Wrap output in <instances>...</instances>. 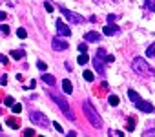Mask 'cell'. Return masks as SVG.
<instances>
[{
  "instance_id": "6da1fadb",
  "label": "cell",
  "mask_w": 155,
  "mask_h": 137,
  "mask_svg": "<svg viewBox=\"0 0 155 137\" xmlns=\"http://www.w3.org/2000/svg\"><path fill=\"white\" fill-rule=\"evenodd\" d=\"M82 110H84V115L88 117V121L91 122V126L102 128V119H100V115L97 113V110L91 106L90 101H84V102H82Z\"/></svg>"
},
{
  "instance_id": "7a4b0ae2",
  "label": "cell",
  "mask_w": 155,
  "mask_h": 137,
  "mask_svg": "<svg viewBox=\"0 0 155 137\" xmlns=\"http://www.w3.org/2000/svg\"><path fill=\"white\" fill-rule=\"evenodd\" d=\"M49 97L57 102V106L60 108V112H62L64 115H66V119H70V121H75V115H73V112H71V108L68 106V102H66V99L62 97L60 93H57L55 90H49Z\"/></svg>"
},
{
  "instance_id": "3957f363",
  "label": "cell",
  "mask_w": 155,
  "mask_h": 137,
  "mask_svg": "<svg viewBox=\"0 0 155 137\" xmlns=\"http://www.w3.org/2000/svg\"><path fill=\"white\" fill-rule=\"evenodd\" d=\"M131 68L135 70V73L142 75V77H153V75H155V70L146 62L144 59H140V57H135V59H133Z\"/></svg>"
},
{
  "instance_id": "277c9868",
  "label": "cell",
  "mask_w": 155,
  "mask_h": 137,
  "mask_svg": "<svg viewBox=\"0 0 155 137\" xmlns=\"http://www.w3.org/2000/svg\"><path fill=\"white\" fill-rule=\"evenodd\" d=\"M60 11H62V15L68 18L70 22H73V24H80V22H84V17H82V15H77V13H73V11L66 9V8H60Z\"/></svg>"
},
{
  "instance_id": "5b68a950",
  "label": "cell",
  "mask_w": 155,
  "mask_h": 137,
  "mask_svg": "<svg viewBox=\"0 0 155 137\" xmlns=\"http://www.w3.org/2000/svg\"><path fill=\"white\" fill-rule=\"evenodd\" d=\"M29 119L35 122V124H40V126H48V124H49V121L46 119L40 112H31V113H29Z\"/></svg>"
},
{
  "instance_id": "8992f818",
  "label": "cell",
  "mask_w": 155,
  "mask_h": 137,
  "mask_svg": "<svg viewBox=\"0 0 155 137\" xmlns=\"http://www.w3.org/2000/svg\"><path fill=\"white\" fill-rule=\"evenodd\" d=\"M57 31H58L60 37H70L71 35V29L62 22V18H57Z\"/></svg>"
},
{
  "instance_id": "52a82bcc",
  "label": "cell",
  "mask_w": 155,
  "mask_h": 137,
  "mask_svg": "<svg viewBox=\"0 0 155 137\" xmlns=\"http://www.w3.org/2000/svg\"><path fill=\"white\" fill-rule=\"evenodd\" d=\"M51 46H53V50H55V51H64V50H68V40H64V38H53L51 40Z\"/></svg>"
},
{
  "instance_id": "ba28073f",
  "label": "cell",
  "mask_w": 155,
  "mask_h": 137,
  "mask_svg": "<svg viewBox=\"0 0 155 137\" xmlns=\"http://www.w3.org/2000/svg\"><path fill=\"white\" fill-rule=\"evenodd\" d=\"M135 108L140 110V112H146V113L153 112V104H152V102H146V101H139L137 104H135Z\"/></svg>"
},
{
  "instance_id": "9c48e42d",
  "label": "cell",
  "mask_w": 155,
  "mask_h": 137,
  "mask_svg": "<svg viewBox=\"0 0 155 137\" xmlns=\"http://www.w3.org/2000/svg\"><path fill=\"white\" fill-rule=\"evenodd\" d=\"M93 66H95L97 73H100V75H104V73H106V70H104V60H102V59L95 57V59H93Z\"/></svg>"
},
{
  "instance_id": "30bf717a",
  "label": "cell",
  "mask_w": 155,
  "mask_h": 137,
  "mask_svg": "<svg viewBox=\"0 0 155 137\" xmlns=\"http://www.w3.org/2000/svg\"><path fill=\"white\" fill-rule=\"evenodd\" d=\"M119 33V26H115V24H108L106 27H104V35H117Z\"/></svg>"
},
{
  "instance_id": "8fae6325",
  "label": "cell",
  "mask_w": 155,
  "mask_h": 137,
  "mask_svg": "<svg viewBox=\"0 0 155 137\" xmlns=\"http://www.w3.org/2000/svg\"><path fill=\"white\" fill-rule=\"evenodd\" d=\"M84 38L88 40V42H97V40L100 38V35H99L97 31H88L86 35H84Z\"/></svg>"
},
{
  "instance_id": "7c38bea8",
  "label": "cell",
  "mask_w": 155,
  "mask_h": 137,
  "mask_svg": "<svg viewBox=\"0 0 155 137\" xmlns=\"http://www.w3.org/2000/svg\"><path fill=\"white\" fill-rule=\"evenodd\" d=\"M42 80L46 82V84L48 86H55V77H53V75H49V73H42Z\"/></svg>"
},
{
  "instance_id": "4fadbf2b",
  "label": "cell",
  "mask_w": 155,
  "mask_h": 137,
  "mask_svg": "<svg viewBox=\"0 0 155 137\" xmlns=\"http://www.w3.org/2000/svg\"><path fill=\"white\" fill-rule=\"evenodd\" d=\"M62 90H64V93H68V95L73 93V86H71V82H70L68 79H64V80H62Z\"/></svg>"
},
{
  "instance_id": "5bb4252c",
  "label": "cell",
  "mask_w": 155,
  "mask_h": 137,
  "mask_svg": "<svg viewBox=\"0 0 155 137\" xmlns=\"http://www.w3.org/2000/svg\"><path fill=\"white\" fill-rule=\"evenodd\" d=\"M128 97H130L133 102H135V104H137L139 101H142V99L139 97V93H137V92H133V90H128Z\"/></svg>"
},
{
  "instance_id": "9a60e30c",
  "label": "cell",
  "mask_w": 155,
  "mask_h": 137,
  "mask_svg": "<svg viewBox=\"0 0 155 137\" xmlns=\"http://www.w3.org/2000/svg\"><path fill=\"white\" fill-rule=\"evenodd\" d=\"M135 130V117H128V132Z\"/></svg>"
},
{
  "instance_id": "2e32d148",
  "label": "cell",
  "mask_w": 155,
  "mask_h": 137,
  "mask_svg": "<svg viewBox=\"0 0 155 137\" xmlns=\"http://www.w3.org/2000/svg\"><path fill=\"white\" fill-rule=\"evenodd\" d=\"M9 55H11L13 59H24V51L22 50H15V51H11Z\"/></svg>"
},
{
  "instance_id": "e0dca14e",
  "label": "cell",
  "mask_w": 155,
  "mask_h": 137,
  "mask_svg": "<svg viewBox=\"0 0 155 137\" xmlns=\"http://www.w3.org/2000/svg\"><path fill=\"white\" fill-rule=\"evenodd\" d=\"M88 60H90V57H88L86 53H80V55H79V59H77V62H79V64H86Z\"/></svg>"
},
{
  "instance_id": "ac0fdd59",
  "label": "cell",
  "mask_w": 155,
  "mask_h": 137,
  "mask_svg": "<svg viewBox=\"0 0 155 137\" xmlns=\"http://www.w3.org/2000/svg\"><path fill=\"white\" fill-rule=\"evenodd\" d=\"M108 102H110L111 106H119V97L117 95H110V97H108Z\"/></svg>"
},
{
  "instance_id": "d6986e66",
  "label": "cell",
  "mask_w": 155,
  "mask_h": 137,
  "mask_svg": "<svg viewBox=\"0 0 155 137\" xmlns=\"http://www.w3.org/2000/svg\"><path fill=\"white\" fill-rule=\"evenodd\" d=\"M84 79H86L88 82H93V79H95V75H93V71L86 70V71H84Z\"/></svg>"
},
{
  "instance_id": "ffe728a7",
  "label": "cell",
  "mask_w": 155,
  "mask_h": 137,
  "mask_svg": "<svg viewBox=\"0 0 155 137\" xmlns=\"http://www.w3.org/2000/svg\"><path fill=\"white\" fill-rule=\"evenodd\" d=\"M17 37L18 38H26V37H28V31H26L24 27H20V29H17Z\"/></svg>"
},
{
  "instance_id": "44dd1931",
  "label": "cell",
  "mask_w": 155,
  "mask_h": 137,
  "mask_svg": "<svg viewBox=\"0 0 155 137\" xmlns=\"http://www.w3.org/2000/svg\"><path fill=\"white\" fill-rule=\"evenodd\" d=\"M4 104L13 108V106H15V99H13V97H6V99H4Z\"/></svg>"
},
{
  "instance_id": "7402d4cb",
  "label": "cell",
  "mask_w": 155,
  "mask_h": 137,
  "mask_svg": "<svg viewBox=\"0 0 155 137\" xmlns=\"http://www.w3.org/2000/svg\"><path fill=\"white\" fill-rule=\"evenodd\" d=\"M146 55H148V57H153V55H155V42L146 50Z\"/></svg>"
},
{
  "instance_id": "603a6c76",
  "label": "cell",
  "mask_w": 155,
  "mask_h": 137,
  "mask_svg": "<svg viewBox=\"0 0 155 137\" xmlns=\"http://www.w3.org/2000/svg\"><path fill=\"white\" fill-rule=\"evenodd\" d=\"M8 126H11V128H18V121L17 119H8Z\"/></svg>"
},
{
  "instance_id": "cb8c5ba5",
  "label": "cell",
  "mask_w": 155,
  "mask_h": 137,
  "mask_svg": "<svg viewBox=\"0 0 155 137\" xmlns=\"http://www.w3.org/2000/svg\"><path fill=\"white\" fill-rule=\"evenodd\" d=\"M97 57H99V59H102V60H104V59L108 57V53H106V51L102 50V48H100V50H97Z\"/></svg>"
},
{
  "instance_id": "d4e9b609",
  "label": "cell",
  "mask_w": 155,
  "mask_h": 137,
  "mask_svg": "<svg viewBox=\"0 0 155 137\" xmlns=\"http://www.w3.org/2000/svg\"><path fill=\"white\" fill-rule=\"evenodd\" d=\"M37 68H38V70H42V71H46V70H48L46 62H42V60H37Z\"/></svg>"
},
{
  "instance_id": "484cf974",
  "label": "cell",
  "mask_w": 155,
  "mask_h": 137,
  "mask_svg": "<svg viewBox=\"0 0 155 137\" xmlns=\"http://www.w3.org/2000/svg\"><path fill=\"white\" fill-rule=\"evenodd\" d=\"M33 135H35V130H31V128L24 130V137H33Z\"/></svg>"
},
{
  "instance_id": "4316f807",
  "label": "cell",
  "mask_w": 155,
  "mask_h": 137,
  "mask_svg": "<svg viewBox=\"0 0 155 137\" xmlns=\"http://www.w3.org/2000/svg\"><path fill=\"white\" fill-rule=\"evenodd\" d=\"M110 135H111V137H124V134L120 132V130H113V132H111Z\"/></svg>"
},
{
  "instance_id": "83f0119b",
  "label": "cell",
  "mask_w": 155,
  "mask_h": 137,
  "mask_svg": "<svg viewBox=\"0 0 155 137\" xmlns=\"http://www.w3.org/2000/svg\"><path fill=\"white\" fill-rule=\"evenodd\" d=\"M11 110H13V113H20V112H22V104H15Z\"/></svg>"
},
{
  "instance_id": "f1b7e54d",
  "label": "cell",
  "mask_w": 155,
  "mask_h": 137,
  "mask_svg": "<svg viewBox=\"0 0 155 137\" xmlns=\"http://www.w3.org/2000/svg\"><path fill=\"white\" fill-rule=\"evenodd\" d=\"M146 6H148L152 11H155V0H146Z\"/></svg>"
},
{
  "instance_id": "f546056e",
  "label": "cell",
  "mask_w": 155,
  "mask_h": 137,
  "mask_svg": "<svg viewBox=\"0 0 155 137\" xmlns=\"http://www.w3.org/2000/svg\"><path fill=\"white\" fill-rule=\"evenodd\" d=\"M113 60H115V57H113V55H108V57L104 59V62H106V64H111Z\"/></svg>"
},
{
  "instance_id": "4dcf8cb0",
  "label": "cell",
  "mask_w": 155,
  "mask_h": 137,
  "mask_svg": "<svg viewBox=\"0 0 155 137\" xmlns=\"http://www.w3.org/2000/svg\"><path fill=\"white\" fill-rule=\"evenodd\" d=\"M44 8H46V11H48V13H53V6H51L49 2H46V4H44Z\"/></svg>"
},
{
  "instance_id": "1f68e13d",
  "label": "cell",
  "mask_w": 155,
  "mask_h": 137,
  "mask_svg": "<svg viewBox=\"0 0 155 137\" xmlns=\"http://www.w3.org/2000/svg\"><path fill=\"white\" fill-rule=\"evenodd\" d=\"M86 50H88V44H79V51L80 53H86Z\"/></svg>"
},
{
  "instance_id": "d6a6232c",
  "label": "cell",
  "mask_w": 155,
  "mask_h": 137,
  "mask_svg": "<svg viewBox=\"0 0 155 137\" xmlns=\"http://www.w3.org/2000/svg\"><path fill=\"white\" fill-rule=\"evenodd\" d=\"M0 29H2V33H6V35H9V26H0Z\"/></svg>"
},
{
  "instance_id": "836d02e7",
  "label": "cell",
  "mask_w": 155,
  "mask_h": 137,
  "mask_svg": "<svg viewBox=\"0 0 155 137\" xmlns=\"http://www.w3.org/2000/svg\"><path fill=\"white\" fill-rule=\"evenodd\" d=\"M144 137H155V130H148L144 134Z\"/></svg>"
},
{
  "instance_id": "e575fe53",
  "label": "cell",
  "mask_w": 155,
  "mask_h": 137,
  "mask_svg": "<svg viewBox=\"0 0 155 137\" xmlns=\"http://www.w3.org/2000/svg\"><path fill=\"white\" fill-rule=\"evenodd\" d=\"M53 126H55V130H57V132H62V126H60L58 122H53Z\"/></svg>"
},
{
  "instance_id": "d590c367",
  "label": "cell",
  "mask_w": 155,
  "mask_h": 137,
  "mask_svg": "<svg viewBox=\"0 0 155 137\" xmlns=\"http://www.w3.org/2000/svg\"><path fill=\"white\" fill-rule=\"evenodd\" d=\"M115 18H117V15H108V22L111 24V22H113V20H115Z\"/></svg>"
},
{
  "instance_id": "8d00e7d4",
  "label": "cell",
  "mask_w": 155,
  "mask_h": 137,
  "mask_svg": "<svg viewBox=\"0 0 155 137\" xmlns=\"http://www.w3.org/2000/svg\"><path fill=\"white\" fill-rule=\"evenodd\" d=\"M0 62H2V64H8V59H6L4 55H0Z\"/></svg>"
},
{
  "instance_id": "74e56055",
  "label": "cell",
  "mask_w": 155,
  "mask_h": 137,
  "mask_svg": "<svg viewBox=\"0 0 155 137\" xmlns=\"http://www.w3.org/2000/svg\"><path fill=\"white\" fill-rule=\"evenodd\" d=\"M6 17H8V13H4V11H0V20H6Z\"/></svg>"
},
{
  "instance_id": "f35d334b",
  "label": "cell",
  "mask_w": 155,
  "mask_h": 137,
  "mask_svg": "<svg viewBox=\"0 0 155 137\" xmlns=\"http://www.w3.org/2000/svg\"><path fill=\"white\" fill-rule=\"evenodd\" d=\"M6 82H8V77H6V75H4V77H0V84H6Z\"/></svg>"
},
{
  "instance_id": "ab89813d",
  "label": "cell",
  "mask_w": 155,
  "mask_h": 137,
  "mask_svg": "<svg viewBox=\"0 0 155 137\" xmlns=\"http://www.w3.org/2000/svg\"><path fill=\"white\" fill-rule=\"evenodd\" d=\"M68 137H77V132H68Z\"/></svg>"
},
{
  "instance_id": "60d3db41",
  "label": "cell",
  "mask_w": 155,
  "mask_h": 137,
  "mask_svg": "<svg viewBox=\"0 0 155 137\" xmlns=\"http://www.w3.org/2000/svg\"><path fill=\"white\" fill-rule=\"evenodd\" d=\"M0 130H2V126H0Z\"/></svg>"
},
{
  "instance_id": "b9f144b4",
  "label": "cell",
  "mask_w": 155,
  "mask_h": 137,
  "mask_svg": "<svg viewBox=\"0 0 155 137\" xmlns=\"http://www.w3.org/2000/svg\"><path fill=\"white\" fill-rule=\"evenodd\" d=\"M40 137H44V135H40Z\"/></svg>"
}]
</instances>
